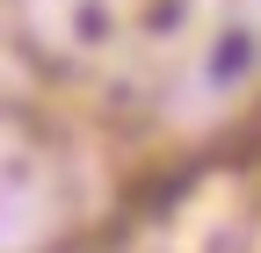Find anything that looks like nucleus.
Returning <instances> with one entry per match:
<instances>
[{
  "instance_id": "obj_1",
  "label": "nucleus",
  "mask_w": 261,
  "mask_h": 253,
  "mask_svg": "<svg viewBox=\"0 0 261 253\" xmlns=\"http://www.w3.org/2000/svg\"><path fill=\"white\" fill-rule=\"evenodd\" d=\"M254 58H261L254 29H225V37L211 44V58H203V73H211V87H232L240 73H254Z\"/></svg>"
}]
</instances>
